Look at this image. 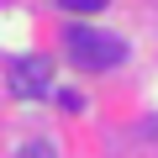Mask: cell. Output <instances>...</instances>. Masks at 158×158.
I'll use <instances>...</instances> for the list:
<instances>
[{
  "label": "cell",
  "mask_w": 158,
  "mask_h": 158,
  "mask_svg": "<svg viewBox=\"0 0 158 158\" xmlns=\"http://www.w3.org/2000/svg\"><path fill=\"white\" fill-rule=\"evenodd\" d=\"M63 42H69L74 69H90V74H106V69H116L127 58V42L116 32H95V27H69Z\"/></svg>",
  "instance_id": "obj_1"
},
{
  "label": "cell",
  "mask_w": 158,
  "mask_h": 158,
  "mask_svg": "<svg viewBox=\"0 0 158 158\" xmlns=\"http://www.w3.org/2000/svg\"><path fill=\"white\" fill-rule=\"evenodd\" d=\"M11 90H16L21 100H48V95H53V63H48L42 53L16 58V63H11Z\"/></svg>",
  "instance_id": "obj_2"
},
{
  "label": "cell",
  "mask_w": 158,
  "mask_h": 158,
  "mask_svg": "<svg viewBox=\"0 0 158 158\" xmlns=\"http://www.w3.org/2000/svg\"><path fill=\"white\" fill-rule=\"evenodd\" d=\"M16 158H58V153H53V142L32 137V142H21V153H16Z\"/></svg>",
  "instance_id": "obj_3"
},
{
  "label": "cell",
  "mask_w": 158,
  "mask_h": 158,
  "mask_svg": "<svg viewBox=\"0 0 158 158\" xmlns=\"http://www.w3.org/2000/svg\"><path fill=\"white\" fill-rule=\"evenodd\" d=\"M63 11H85V16H95V11H106V0H63Z\"/></svg>",
  "instance_id": "obj_4"
},
{
  "label": "cell",
  "mask_w": 158,
  "mask_h": 158,
  "mask_svg": "<svg viewBox=\"0 0 158 158\" xmlns=\"http://www.w3.org/2000/svg\"><path fill=\"white\" fill-rule=\"evenodd\" d=\"M153 132H158V121H153Z\"/></svg>",
  "instance_id": "obj_5"
}]
</instances>
